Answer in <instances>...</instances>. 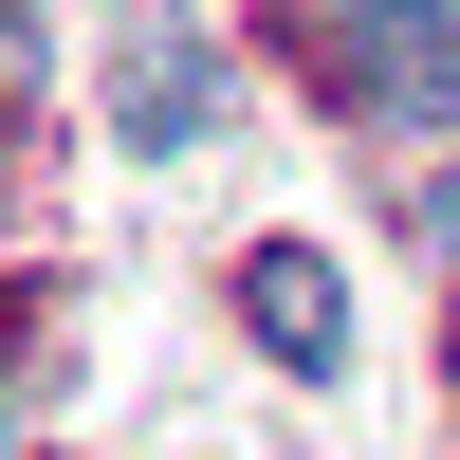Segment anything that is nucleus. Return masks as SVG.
Instances as JSON below:
<instances>
[{
	"label": "nucleus",
	"instance_id": "f257e3e1",
	"mask_svg": "<svg viewBox=\"0 0 460 460\" xmlns=\"http://www.w3.org/2000/svg\"><path fill=\"white\" fill-rule=\"evenodd\" d=\"M93 74H111V147H129V166H184V147L221 129V56L166 19V0H129V19L93 37Z\"/></svg>",
	"mask_w": 460,
	"mask_h": 460
},
{
	"label": "nucleus",
	"instance_id": "f03ea898",
	"mask_svg": "<svg viewBox=\"0 0 460 460\" xmlns=\"http://www.w3.org/2000/svg\"><path fill=\"white\" fill-rule=\"evenodd\" d=\"M240 314H258V350H277L295 387H332V368H350V277H332L314 240H258V258H240Z\"/></svg>",
	"mask_w": 460,
	"mask_h": 460
},
{
	"label": "nucleus",
	"instance_id": "20e7f679",
	"mask_svg": "<svg viewBox=\"0 0 460 460\" xmlns=\"http://www.w3.org/2000/svg\"><path fill=\"white\" fill-rule=\"evenodd\" d=\"M0 111H19V0H0Z\"/></svg>",
	"mask_w": 460,
	"mask_h": 460
},
{
	"label": "nucleus",
	"instance_id": "7ed1b4c3",
	"mask_svg": "<svg viewBox=\"0 0 460 460\" xmlns=\"http://www.w3.org/2000/svg\"><path fill=\"white\" fill-rule=\"evenodd\" d=\"M424 240H442V258H460V166H442V184H424Z\"/></svg>",
	"mask_w": 460,
	"mask_h": 460
}]
</instances>
